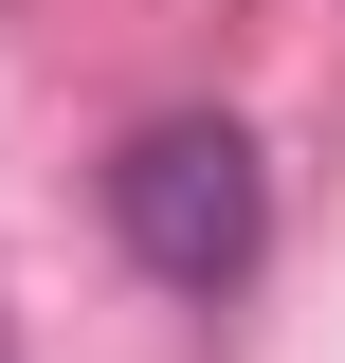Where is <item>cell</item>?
Segmentation results:
<instances>
[{
    "instance_id": "obj_1",
    "label": "cell",
    "mask_w": 345,
    "mask_h": 363,
    "mask_svg": "<svg viewBox=\"0 0 345 363\" xmlns=\"http://www.w3.org/2000/svg\"><path fill=\"white\" fill-rule=\"evenodd\" d=\"M109 236H128L146 291L218 309V291L273 255V164H255V128H236V109H164V128H128V164H109Z\"/></svg>"
}]
</instances>
